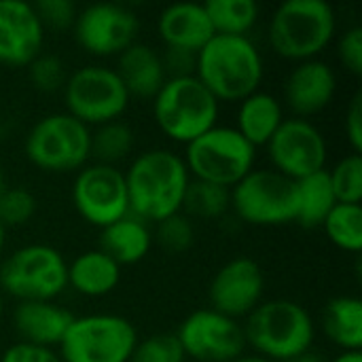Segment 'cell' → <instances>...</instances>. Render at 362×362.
I'll use <instances>...</instances> for the list:
<instances>
[{"label": "cell", "instance_id": "1", "mask_svg": "<svg viewBox=\"0 0 362 362\" xmlns=\"http://www.w3.org/2000/svg\"><path fill=\"white\" fill-rule=\"evenodd\" d=\"M123 176L129 214L148 225H157L180 212L185 191L191 182L182 155L170 148H146L138 153Z\"/></svg>", "mask_w": 362, "mask_h": 362}, {"label": "cell", "instance_id": "2", "mask_svg": "<svg viewBox=\"0 0 362 362\" xmlns=\"http://www.w3.org/2000/svg\"><path fill=\"white\" fill-rule=\"evenodd\" d=\"M195 76L218 102L238 104L261 89L265 64L250 36L214 34L195 55Z\"/></svg>", "mask_w": 362, "mask_h": 362}, {"label": "cell", "instance_id": "3", "mask_svg": "<svg viewBox=\"0 0 362 362\" xmlns=\"http://www.w3.org/2000/svg\"><path fill=\"white\" fill-rule=\"evenodd\" d=\"M337 13L327 0H284L267 21V42L288 62L318 59L337 38Z\"/></svg>", "mask_w": 362, "mask_h": 362}, {"label": "cell", "instance_id": "4", "mask_svg": "<svg viewBox=\"0 0 362 362\" xmlns=\"http://www.w3.org/2000/svg\"><path fill=\"white\" fill-rule=\"evenodd\" d=\"M246 348L274 362H288L314 348L316 322L293 299H269L242 320Z\"/></svg>", "mask_w": 362, "mask_h": 362}, {"label": "cell", "instance_id": "5", "mask_svg": "<svg viewBox=\"0 0 362 362\" xmlns=\"http://www.w3.org/2000/svg\"><path fill=\"white\" fill-rule=\"evenodd\" d=\"M151 108L159 132L182 146L218 125L221 115V102L195 74L168 78L151 100Z\"/></svg>", "mask_w": 362, "mask_h": 362}, {"label": "cell", "instance_id": "6", "mask_svg": "<svg viewBox=\"0 0 362 362\" xmlns=\"http://www.w3.org/2000/svg\"><path fill=\"white\" fill-rule=\"evenodd\" d=\"M23 153L40 172H78L91 161V129L66 110L49 112L28 129Z\"/></svg>", "mask_w": 362, "mask_h": 362}, {"label": "cell", "instance_id": "7", "mask_svg": "<svg viewBox=\"0 0 362 362\" xmlns=\"http://www.w3.org/2000/svg\"><path fill=\"white\" fill-rule=\"evenodd\" d=\"M182 161L193 180L233 189L255 170L257 148L233 125H214L185 146Z\"/></svg>", "mask_w": 362, "mask_h": 362}, {"label": "cell", "instance_id": "8", "mask_svg": "<svg viewBox=\"0 0 362 362\" xmlns=\"http://www.w3.org/2000/svg\"><path fill=\"white\" fill-rule=\"evenodd\" d=\"M68 288V261L49 244H25L0 263V293L19 301H55Z\"/></svg>", "mask_w": 362, "mask_h": 362}, {"label": "cell", "instance_id": "9", "mask_svg": "<svg viewBox=\"0 0 362 362\" xmlns=\"http://www.w3.org/2000/svg\"><path fill=\"white\" fill-rule=\"evenodd\" d=\"M66 112L85 123L89 129L119 121L132 98L115 68L104 64H85L72 70L62 89Z\"/></svg>", "mask_w": 362, "mask_h": 362}, {"label": "cell", "instance_id": "10", "mask_svg": "<svg viewBox=\"0 0 362 362\" xmlns=\"http://www.w3.org/2000/svg\"><path fill=\"white\" fill-rule=\"evenodd\" d=\"M297 210V182L272 168H255L231 189V212L252 227L291 225Z\"/></svg>", "mask_w": 362, "mask_h": 362}, {"label": "cell", "instance_id": "11", "mask_svg": "<svg viewBox=\"0 0 362 362\" xmlns=\"http://www.w3.org/2000/svg\"><path fill=\"white\" fill-rule=\"evenodd\" d=\"M138 339L136 327L119 314L74 316L57 354L62 362H127Z\"/></svg>", "mask_w": 362, "mask_h": 362}, {"label": "cell", "instance_id": "12", "mask_svg": "<svg viewBox=\"0 0 362 362\" xmlns=\"http://www.w3.org/2000/svg\"><path fill=\"white\" fill-rule=\"evenodd\" d=\"M140 17L119 2H93L78 8L72 23L76 45L93 57H117L138 40Z\"/></svg>", "mask_w": 362, "mask_h": 362}, {"label": "cell", "instance_id": "13", "mask_svg": "<svg viewBox=\"0 0 362 362\" xmlns=\"http://www.w3.org/2000/svg\"><path fill=\"white\" fill-rule=\"evenodd\" d=\"M272 170L299 182L327 170L329 144L322 129L308 119L286 117L265 146Z\"/></svg>", "mask_w": 362, "mask_h": 362}, {"label": "cell", "instance_id": "14", "mask_svg": "<svg viewBox=\"0 0 362 362\" xmlns=\"http://www.w3.org/2000/svg\"><path fill=\"white\" fill-rule=\"evenodd\" d=\"M72 206L91 227L104 229L129 214L125 176L119 165L89 161L72 182Z\"/></svg>", "mask_w": 362, "mask_h": 362}, {"label": "cell", "instance_id": "15", "mask_svg": "<svg viewBox=\"0 0 362 362\" xmlns=\"http://www.w3.org/2000/svg\"><path fill=\"white\" fill-rule=\"evenodd\" d=\"M174 335L191 362H233L246 354L242 322L210 308L191 312Z\"/></svg>", "mask_w": 362, "mask_h": 362}, {"label": "cell", "instance_id": "16", "mask_svg": "<svg viewBox=\"0 0 362 362\" xmlns=\"http://www.w3.org/2000/svg\"><path fill=\"white\" fill-rule=\"evenodd\" d=\"M263 295L265 274L250 257H235L227 261L218 267L208 286L210 310L238 322L246 320L261 305Z\"/></svg>", "mask_w": 362, "mask_h": 362}, {"label": "cell", "instance_id": "17", "mask_svg": "<svg viewBox=\"0 0 362 362\" xmlns=\"http://www.w3.org/2000/svg\"><path fill=\"white\" fill-rule=\"evenodd\" d=\"M337 85L335 68L322 57L299 62L286 74L280 100L284 110H291V117L312 121V117L331 106L337 95Z\"/></svg>", "mask_w": 362, "mask_h": 362}, {"label": "cell", "instance_id": "18", "mask_svg": "<svg viewBox=\"0 0 362 362\" xmlns=\"http://www.w3.org/2000/svg\"><path fill=\"white\" fill-rule=\"evenodd\" d=\"M45 28L23 0H0V64L23 68L42 53Z\"/></svg>", "mask_w": 362, "mask_h": 362}, {"label": "cell", "instance_id": "19", "mask_svg": "<svg viewBox=\"0 0 362 362\" xmlns=\"http://www.w3.org/2000/svg\"><path fill=\"white\" fill-rule=\"evenodd\" d=\"M157 34L163 49H178L197 55L214 36L204 2H174L157 17Z\"/></svg>", "mask_w": 362, "mask_h": 362}, {"label": "cell", "instance_id": "20", "mask_svg": "<svg viewBox=\"0 0 362 362\" xmlns=\"http://www.w3.org/2000/svg\"><path fill=\"white\" fill-rule=\"evenodd\" d=\"M74 316L55 301H19L13 310V329L19 341L55 350Z\"/></svg>", "mask_w": 362, "mask_h": 362}, {"label": "cell", "instance_id": "21", "mask_svg": "<svg viewBox=\"0 0 362 362\" xmlns=\"http://www.w3.org/2000/svg\"><path fill=\"white\" fill-rule=\"evenodd\" d=\"M115 70L132 100H153L168 81L161 51L140 40H136L121 55H117Z\"/></svg>", "mask_w": 362, "mask_h": 362}, {"label": "cell", "instance_id": "22", "mask_svg": "<svg viewBox=\"0 0 362 362\" xmlns=\"http://www.w3.org/2000/svg\"><path fill=\"white\" fill-rule=\"evenodd\" d=\"M286 110L282 100L265 89H257L255 93L246 95L238 102L235 110V129L240 136L250 142L257 151L265 148L278 127L284 123Z\"/></svg>", "mask_w": 362, "mask_h": 362}, {"label": "cell", "instance_id": "23", "mask_svg": "<svg viewBox=\"0 0 362 362\" xmlns=\"http://www.w3.org/2000/svg\"><path fill=\"white\" fill-rule=\"evenodd\" d=\"M121 269L100 248L83 250L68 263V288L89 299L106 297L119 286Z\"/></svg>", "mask_w": 362, "mask_h": 362}, {"label": "cell", "instance_id": "24", "mask_svg": "<svg viewBox=\"0 0 362 362\" xmlns=\"http://www.w3.org/2000/svg\"><path fill=\"white\" fill-rule=\"evenodd\" d=\"M153 229L148 223L127 214L117 223L100 229V250L106 252L117 265H136L153 248Z\"/></svg>", "mask_w": 362, "mask_h": 362}, {"label": "cell", "instance_id": "25", "mask_svg": "<svg viewBox=\"0 0 362 362\" xmlns=\"http://www.w3.org/2000/svg\"><path fill=\"white\" fill-rule=\"evenodd\" d=\"M325 337L341 352H362V301L354 295L331 299L320 318Z\"/></svg>", "mask_w": 362, "mask_h": 362}, {"label": "cell", "instance_id": "26", "mask_svg": "<svg viewBox=\"0 0 362 362\" xmlns=\"http://www.w3.org/2000/svg\"><path fill=\"white\" fill-rule=\"evenodd\" d=\"M329 170V168H327ZM327 170L312 174L297 182V195H299V210H297V225L303 229H318L322 227L329 212L337 206L331 180Z\"/></svg>", "mask_w": 362, "mask_h": 362}, {"label": "cell", "instance_id": "27", "mask_svg": "<svg viewBox=\"0 0 362 362\" xmlns=\"http://www.w3.org/2000/svg\"><path fill=\"white\" fill-rule=\"evenodd\" d=\"M204 8L214 34L223 36H248L261 15L255 0H206Z\"/></svg>", "mask_w": 362, "mask_h": 362}, {"label": "cell", "instance_id": "28", "mask_svg": "<svg viewBox=\"0 0 362 362\" xmlns=\"http://www.w3.org/2000/svg\"><path fill=\"white\" fill-rule=\"evenodd\" d=\"M182 214L195 221H221L231 212V191L204 180L189 182L182 199Z\"/></svg>", "mask_w": 362, "mask_h": 362}, {"label": "cell", "instance_id": "29", "mask_svg": "<svg viewBox=\"0 0 362 362\" xmlns=\"http://www.w3.org/2000/svg\"><path fill=\"white\" fill-rule=\"evenodd\" d=\"M136 134L125 121H110L91 129V161L117 165L134 151Z\"/></svg>", "mask_w": 362, "mask_h": 362}, {"label": "cell", "instance_id": "30", "mask_svg": "<svg viewBox=\"0 0 362 362\" xmlns=\"http://www.w3.org/2000/svg\"><path fill=\"white\" fill-rule=\"evenodd\" d=\"M322 229L333 246L358 255L362 248V208L337 204L325 218Z\"/></svg>", "mask_w": 362, "mask_h": 362}, {"label": "cell", "instance_id": "31", "mask_svg": "<svg viewBox=\"0 0 362 362\" xmlns=\"http://www.w3.org/2000/svg\"><path fill=\"white\" fill-rule=\"evenodd\" d=\"M337 204L361 206L362 202V157L356 153L344 155L331 170H327Z\"/></svg>", "mask_w": 362, "mask_h": 362}, {"label": "cell", "instance_id": "32", "mask_svg": "<svg viewBox=\"0 0 362 362\" xmlns=\"http://www.w3.org/2000/svg\"><path fill=\"white\" fill-rule=\"evenodd\" d=\"M153 240H157L159 248L168 255H185L195 244V223L187 214L176 212L157 223Z\"/></svg>", "mask_w": 362, "mask_h": 362}, {"label": "cell", "instance_id": "33", "mask_svg": "<svg viewBox=\"0 0 362 362\" xmlns=\"http://www.w3.org/2000/svg\"><path fill=\"white\" fill-rule=\"evenodd\" d=\"M25 68H28V78H30L32 87L40 93L62 91L66 85V78L70 74L66 70L64 59L59 55H53V53H40Z\"/></svg>", "mask_w": 362, "mask_h": 362}, {"label": "cell", "instance_id": "34", "mask_svg": "<svg viewBox=\"0 0 362 362\" xmlns=\"http://www.w3.org/2000/svg\"><path fill=\"white\" fill-rule=\"evenodd\" d=\"M127 362H187L174 333H155L138 339Z\"/></svg>", "mask_w": 362, "mask_h": 362}, {"label": "cell", "instance_id": "35", "mask_svg": "<svg viewBox=\"0 0 362 362\" xmlns=\"http://www.w3.org/2000/svg\"><path fill=\"white\" fill-rule=\"evenodd\" d=\"M36 208H38V202L28 189L6 187V191L0 197V223L6 229L28 225L34 218Z\"/></svg>", "mask_w": 362, "mask_h": 362}, {"label": "cell", "instance_id": "36", "mask_svg": "<svg viewBox=\"0 0 362 362\" xmlns=\"http://www.w3.org/2000/svg\"><path fill=\"white\" fill-rule=\"evenodd\" d=\"M32 6L45 32L47 30H72V23L78 13L72 0H38Z\"/></svg>", "mask_w": 362, "mask_h": 362}, {"label": "cell", "instance_id": "37", "mask_svg": "<svg viewBox=\"0 0 362 362\" xmlns=\"http://www.w3.org/2000/svg\"><path fill=\"white\" fill-rule=\"evenodd\" d=\"M337 57L339 64L354 76L362 74V28L350 25L337 34Z\"/></svg>", "mask_w": 362, "mask_h": 362}, {"label": "cell", "instance_id": "38", "mask_svg": "<svg viewBox=\"0 0 362 362\" xmlns=\"http://www.w3.org/2000/svg\"><path fill=\"white\" fill-rule=\"evenodd\" d=\"M0 362H62V358L57 350L17 341L2 352Z\"/></svg>", "mask_w": 362, "mask_h": 362}, {"label": "cell", "instance_id": "39", "mask_svg": "<svg viewBox=\"0 0 362 362\" xmlns=\"http://www.w3.org/2000/svg\"><path fill=\"white\" fill-rule=\"evenodd\" d=\"M344 134H346V140L352 148V153L361 155L362 153V93L358 91L348 108H346V115H344Z\"/></svg>", "mask_w": 362, "mask_h": 362}, {"label": "cell", "instance_id": "40", "mask_svg": "<svg viewBox=\"0 0 362 362\" xmlns=\"http://www.w3.org/2000/svg\"><path fill=\"white\" fill-rule=\"evenodd\" d=\"M161 59H163V68H165L168 78L195 74V55L193 53L178 51V49H163Z\"/></svg>", "mask_w": 362, "mask_h": 362}, {"label": "cell", "instance_id": "41", "mask_svg": "<svg viewBox=\"0 0 362 362\" xmlns=\"http://www.w3.org/2000/svg\"><path fill=\"white\" fill-rule=\"evenodd\" d=\"M288 362H327V358H325L320 352H316V350L312 348V350H308V352L299 354L297 358H293V361H288Z\"/></svg>", "mask_w": 362, "mask_h": 362}, {"label": "cell", "instance_id": "42", "mask_svg": "<svg viewBox=\"0 0 362 362\" xmlns=\"http://www.w3.org/2000/svg\"><path fill=\"white\" fill-rule=\"evenodd\" d=\"M331 362H362V352H339Z\"/></svg>", "mask_w": 362, "mask_h": 362}, {"label": "cell", "instance_id": "43", "mask_svg": "<svg viewBox=\"0 0 362 362\" xmlns=\"http://www.w3.org/2000/svg\"><path fill=\"white\" fill-rule=\"evenodd\" d=\"M233 362H274V361H267V358L257 356V354H244V356H240L238 361H233Z\"/></svg>", "mask_w": 362, "mask_h": 362}, {"label": "cell", "instance_id": "44", "mask_svg": "<svg viewBox=\"0 0 362 362\" xmlns=\"http://www.w3.org/2000/svg\"><path fill=\"white\" fill-rule=\"evenodd\" d=\"M6 227L0 223V257H2V252H4V246H6Z\"/></svg>", "mask_w": 362, "mask_h": 362}, {"label": "cell", "instance_id": "45", "mask_svg": "<svg viewBox=\"0 0 362 362\" xmlns=\"http://www.w3.org/2000/svg\"><path fill=\"white\" fill-rule=\"evenodd\" d=\"M4 191H6V178H4V172H2V168H0V197H2Z\"/></svg>", "mask_w": 362, "mask_h": 362}, {"label": "cell", "instance_id": "46", "mask_svg": "<svg viewBox=\"0 0 362 362\" xmlns=\"http://www.w3.org/2000/svg\"><path fill=\"white\" fill-rule=\"evenodd\" d=\"M2 316H4V295L0 293V320H2Z\"/></svg>", "mask_w": 362, "mask_h": 362}]
</instances>
